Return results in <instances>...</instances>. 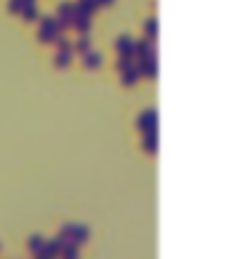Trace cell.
Here are the masks:
<instances>
[{
	"label": "cell",
	"mask_w": 240,
	"mask_h": 259,
	"mask_svg": "<svg viewBox=\"0 0 240 259\" xmlns=\"http://www.w3.org/2000/svg\"><path fill=\"white\" fill-rule=\"evenodd\" d=\"M144 149L149 151V153H156V151H158V137H156V132H146Z\"/></svg>",
	"instance_id": "5b68a950"
},
{
	"label": "cell",
	"mask_w": 240,
	"mask_h": 259,
	"mask_svg": "<svg viewBox=\"0 0 240 259\" xmlns=\"http://www.w3.org/2000/svg\"><path fill=\"white\" fill-rule=\"evenodd\" d=\"M69 62H71V52H62V55L57 57V66H59V68L69 66Z\"/></svg>",
	"instance_id": "5bb4252c"
},
{
	"label": "cell",
	"mask_w": 240,
	"mask_h": 259,
	"mask_svg": "<svg viewBox=\"0 0 240 259\" xmlns=\"http://www.w3.org/2000/svg\"><path fill=\"white\" fill-rule=\"evenodd\" d=\"M62 257L64 259H78V245L76 243H66L62 250Z\"/></svg>",
	"instance_id": "52a82bcc"
},
{
	"label": "cell",
	"mask_w": 240,
	"mask_h": 259,
	"mask_svg": "<svg viewBox=\"0 0 240 259\" xmlns=\"http://www.w3.org/2000/svg\"><path fill=\"white\" fill-rule=\"evenodd\" d=\"M139 71H141L146 78H153V75H156V62L144 57V59H141V68H139Z\"/></svg>",
	"instance_id": "8992f818"
},
{
	"label": "cell",
	"mask_w": 240,
	"mask_h": 259,
	"mask_svg": "<svg viewBox=\"0 0 240 259\" xmlns=\"http://www.w3.org/2000/svg\"><path fill=\"white\" fill-rule=\"evenodd\" d=\"M62 250H64V243L59 238L42 240V247H40V252H38V254H42V257H47V259H55V257H59V254H62Z\"/></svg>",
	"instance_id": "6da1fadb"
},
{
	"label": "cell",
	"mask_w": 240,
	"mask_h": 259,
	"mask_svg": "<svg viewBox=\"0 0 240 259\" xmlns=\"http://www.w3.org/2000/svg\"><path fill=\"white\" fill-rule=\"evenodd\" d=\"M78 50H80V52H89V40L87 38H80V40H78Z\"/></svg>",
	"instance_id": "9a60e30c"
},
{
	"label": "cell",
	"mask_w": 240,
	"mask_h": 259,
	"mask_svg": "<svg viewBox=\"0 0 240 259\" xmlns=\"http://www.w3.org/2000/svg\"><path fill=\"white\" fill-rule=\"evenodd\" d=\"M99 62H102V59H99L97 52H85V66L87 68H97L99 66Z\"/></svg>",
	"instance_id": "30bf717a"
},
{
	"label": "cell",
	"mask_w": 240,
	"mask_h": 259,
	"mask_svg": "<svg viewBox=\"0 0 240 259\" xmlns=\"http://www.w3.org/2000/svg\"><path fill=\"white\" fill-rule=\"evenodd\" d=\"M137 75H139V71H134V68H125L123 71V82L125 85H134V82H137Z\"/></svg>",
	"instance_id": "ba28073f"
},
{
	"label": "cell",
	"mask_w": 240,
	"mask_h": 259,
	"mask_svg": "<svg viewBox=\"0 0 240 259\" xmlns=\"http://www.w3.org/2000/svg\"><path fill=\"white\" fill-rule=\"evenodd\" d=\"M99 3H111V0H99Z\"/></svg>",
	"instance_id": "d6986e66"
},
{
	"label": "cell",
	"mask_w": 240,
	"mask_h": 259,
	"mask_svg": "<svg viewBox=\"0 0 240 259\" xmlns=\"http://www.w3.org/2000/svg\"><path fill=\"white\" fill-rule=\"evenodd\" d=\"M134 50H137V52H139L141 57H146L149 52H151V45H149L146 40H141V42H137V45H134Z\"/></svg>",
	"instance_id": "4fadbf2b"
},
{
	"label": "cell",
	"mask_w": 240,
	"mask_h": 259,
	"mask_svg": "<svg viewBox=\"0 0 240 259\" xmlns=\"http://www.w3.org/2000/svg\"><path fill=\"white\" fill-rule=\"evenodd\" d=\"M146 28H149V33H151V35H156V21H149V24H146Z\"/></svg>",
	"instance_id": "e0dca14e"
},
{
	"label": "cell",
	"mask_w": 240,
	"mask_h": 259,
	"mask_svg": "<svg viewBox=\"0 0 240 259\" xmlns=\"http://www.w3.org/2000/svg\"><path fill=\"white\" fill-rule=\"evenodd\" d=\"M59 48H62V52H71V42L66 40V38H62V40H59Z\"/></svg>",
	"instance_id": "2e32d148"
},
{
	"label": "cell",
	"mask_w": 240,
	"mask_h": 259,
	"mask_svg": "<svg viewBox=\"0 0 240 259\" xmlns=\"http://www.w3.org/2000/svg\"><path fill=\"white\" fill-rule=\"evenodd\" d=\"M35 259H47V257H42V254H35Z\"/></svg>",
	"instance_id": "ac0fdd59"
},
{
	"label": "cell",
	"mask_w": 240,
	"mask_h": 259,
	"mask_svg": "<svg viewBox=\"0 0 240 259\" xmlns=\"http://www.w3.org/2000/svg\"><path fill=\"white\" fill-rule=\"evenodd\" d=\"M71 233H73V224H64L62 231H59V240H62L64 245H66V243H71Z\"/></svg>",
	"instance_id": "8fae6325"
},
{
	"label": "cell",
	"mask_w": 240,
	"mask_h": 259,
	"mask_svg": "<svg viewBox=\"0 0 240 259\" xmlns=\"http://www.w3.org/2000/svg\"><path fill=\"white\" fill-rule=\"evenodd\" d=\"M24 10H26V12H24V17H26L28 21H31V19H35V17H38V12H35V5H33V3H31V0H26V7H24Z\"/></svg>",
	"instance_id": "7c38bea8"
},
{
	"label": "cell",
	"mask_w": 240,
	"mask_h": 259,
	"mask_svg": "<svg viewBox=\"0 0 240 259\" xmlns=\"http://www.w3.org/2000/svg\"><path fill=\"white\" fill-rule=\"evenodd\" d=\"M137 125L144 130V132H156V111H144V113L139 116Z\"/></svg>",
	"instance_id": "7a4b0ae2"
},
{
	"label": "cell",
	"mask_w": 240,
	"mask_h": 259,
	"mask_svg": "<svg viewBox=\"0 0 240 259\" xmlns=\"http://www.w3.org/2000/svg\"><path fill=\"white\" fill-rule=\"evenodd\" d=\"M89 238V229L82 224H73V233H71V243H76V245H80V243H85V240Z\"/></svg>",
	"instance_id": "3957f363"
},
{
	"label": "cell",
	"mask_w": 240,
	"mask_h": 259,
	"mask_svg": "<svg viewBox=\"0 0 240 259\" xmlns=\"http://www.w3.org/2000/svg\"><path fill=\"white\" fill-rule=\"evenodd\" d=\"M40 247H42L40 236H31V238H28V250H31V254H38L40 252Z\"/></svg>",
	"instance_id": "9c48e42d"
},
{
	"label": "cell",
	"mask_w": 240,
	"mask_h": 259,
	"mask_svg": "<svg viewBox=\"0 0 240 259\" xmlns=\"http://www.w3.org/2000/svg\"><path fill=\"white\" fill-rule=\"evenodd\" d=\"M118 50H120V55H132V52H134V42H132V38L120 35V38H118Z\"/></svg>",
	"instance_id": "277c9868"
}]
</instances>
